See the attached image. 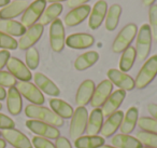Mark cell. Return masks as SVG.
Wrapping results in <instances>:
<instances>
[{
    "label": "cell",
    "mask_w": 157,
    "mask_h": 148,
    "mask_svg": "<svg viewBox=\"0 0 157 148\" xmlns=\"http://www.w3.org/2000/svg\"><path fill=\"white\" fill-rule=\"evenodd\" d=\"M50 106L52 108V110L56 113L57 116H59L63 119H69L73 116V108L72 106H70L67 102L59 98H52L50 100Z\"/></svg>",
    "instance_id": "29"
},
{
    "label": "cell",
    "mask_w": 157,
    "mask_h": 148,
    "mask_svg": "<svg viewBox=\"0 0 157 148\" xmlns=\"http://www.w3.org/2000/svg\"><path fill=\"white\" fill-rule=\"evenodd\" d=\"M50 44L54 52L59 53L63 50L66 44L65 27L61 20L57 18L51 23L50 27Z\"/></svg>",
    "instance_id": "7"
},
{
    "label": "cell",
    "mask_w": 157,
    "mask_h": 148,
    "mask_svg": "<svg viewBox=\"0 0 157 148\" xmlns=\"http://www.w3.org/2000/svg\"><path fill=\"white\" fill-rule=\"evenodd\" d=\"M148 18H150V28L151 34H152V39L157 42V5H153L150 7Z\"/></svg>",
    "instance_id": "37"
},
{
    "label": "cell",
    "mask_w": 157,
    "mask_h": 148,
    "mask_svg": "<svg viewBox=\"0 0 157 148\" xmlns=\"http://www.w3.org/2000/svg\"><path fill=\"white\" fill-rule=\"evenodd\" d=\"M155 1H156V0H142V2H143V5L145 6V7H151V6H153Z\"/></svg>",
    "instance_id": "47"
},
{
    "label": "cell",
    "mask_w": 157,
    "mask_h": 148,
    "mask_svg": "<svg viewBox=\"0 0 157 148\" xmlns=\"http://www.w3.org/2000/svg\"><path fill=\"white\" fill-rule=\"evenodd\" d=\"M45 8H46L45 0H35L33 3H30L22 15L21 23L23 24V26L25 28H29L33 25H35L37 23V21L40 20V18L43 14Z\"/></svg>",
    "instance_id": "6"
},
{
    "label": "cell",
    "mask_w": 157,
    "mask_h": 148,
    "mask_svg": "<svg viewBox=\"0 0 157 148\" xmlns=\"http://www.w3.org/2000/svg\"><path fill=\"white\" fill-rule=\"evenodd\" d=\"M16 83H17V81L13 75H11L9 72L0 70V87L12 88L15 87Z\"/></svg>",
    "instance_id": "39"
},
{
    "label": "cell",
    "mask_w": 157,
    "mask_h": 148,
    "mask_svg": "<svg viewBox=\"0 0 157 148\" xmlns=\"http://www.w3.org/2000/svg\"><path fill=\"white\" fill-rule=\"evenodd\" d=\"M0 135H1V132H0Z\"/></svg>",
    "instance_id": "54"
},
{
    "label": "cell",
    "mask_w": 157,
    "mask_h": 148,
    "mask_svg": "<svg viewBox=\"0 0 157 148\" xmlns=\"http://www.w3.org/2000/svg\"><path fill=\"white\" fill-rule=\"evenodd\" d=\"M26 66L29 69L33 70L39 66L40 62V56L39 52L36 48H29L28 50H26Z\"/></svg>",
    "instance_id": "36"
},
{
    "label": "cell",
    "mask_w": 157,
    "mask_h": 148,
    "mask_svg": "<svg viewBox=\"0 0 157 148\" xmlns=\"http://www.w3.org/2000/svg\"><path fill=\"white\" fill-rule=\"evenodd\" d=\"M88 120V111L85 107H78L75 111L73 113V116L71 117V122H70V137L73 141L81 137L83 133L86 131V125H87Z\"/></svg>",
    "instance_id": "5"
},
{
    "label": "cell",
    "mask_w": 157,
    "mask_h": 148,
    "mask_svg": "<svg viewBox=\"0 0 157 148\" xmlns=\"http://www.w3.org/2000/svg\"><path fill=\"white\" fill-rule=\"evenodd\" d=\"M10 3V0H0V8H5L6 6H8Z\"/></svg>",
    "instance_id": "48"
},
{
    "label": "cell",
    "mask_w": 157,
    "mask_h": 148,
    "mask_svg": "<svg viewBox=\"0 0 157 148\" xmlns=\"http://www.w3.org/2000/svg\"><path fill=\"white\" fill-rule=\"evenodd\" d=\"M95 88V82L90 79H86L81 83L75 95V103L78 107H84L90 102Z\"/></svg>",
    "instance_id": "19"
},
{
    "label": "cell",
    "mask_w": 157,
    "mask_h": 148,
    "mask_svg": "<svg viewBox=\"0 0 157 148\" xmlns=\"http://www.w3.org/2000/svg\"><path fill=\"white\" fill-rule=\"evenodd\" d=\"M55 148H72V147L70 142L66 137L59 136L58 138H56V142H55Z\"/></svg>",
    "instance_id": "43"
},
{
    "label": "cell",
    "mask_w": 157,
    "mask_h": 148,
    "mask_svg": "<svg viewBox=\"0 0 157 148\" xmlns=\"http://www.w3.org/2000/svg\"><path fill=\"white\" fill-rule=\"evenodd\" d=\"M1 109H2V104L0 103V110H1Z\"/></svg>",
    "instance_id": "52"
},
{
    "label": "cell",
    "mask_w": 157,
    "mask_h": 148,
    "mask_svg": "<svg viewBox=\"0 0 157 148\" xmlns=\"http://www.w3.org/2000/svg\"><path fill=\"white\" fill-rule=\"evenodd\" d=\"M33 80H35V83L38 89L41 92L48 94V95L56 97L60 94L59 88L48 77H46L42 72H36L35 76H33Z\"/></svg>",
    "instance_id": "21"
},
{
    "label": "cell",
    "mask_w": 157,
    "mask_h": 148,
    "mask_svg": "<svg viewBox=\"0 0 157 148\" xmlns=\"http://www.w3.org/2000/svg\"><path fill=\"white\" fill-rule=\"evenodd\" d=\"M147 111L150 113V115L154 118L155 120H157V104L151 103L147 105Z\"/></svg>",
    "instance_id": "45"
},
{
    "label": "cell",
    "mask_w": 157,
    "mask_h": 148,
    "mask_svg": "<svg viewBox=\"0 0 157 148\" xmlns=\"http://www.w3.org/2000/svg\"><path fill=\"white\" fill-rule=\"evenodd\" d=\"M137 59L136 54V49L133 47H128L126 50L123 52L120 60V70L123 72H127L132 68L135 61Z\"/></svg>",
    "instance_id": "33"
},
{
    "label": "cell",
    "mask_w": 157,
    "mask_h": 148,
    "mask_svg": "<svg viewBox=\"0 0 157 148\" xmlns=\"http://www.w3.org/2000/svg\"><path fill=\"white\" fill-rule=\"evenodd\" d=\"M108 12V3L105 0H98L94 5L93 9L90 10V20H88V26L93 31H96L101 26L102 22L105 21Z\"/></svg>",
    "instance_id": "13"
},
{
    "label": "cell",
    "mask_w": 157,
    "mask_h": 148,
    "mask_svg": "<svg viewBox=\"0 0 157 148\" xmlns=\"http://www.w3.org/2000/svg\"><path fill=\"white\" fill-rule=\"evenodd\" d=\"M123 118H124V113L122 110H117L114 113H112L111 116H109L108 119L103 122L102 128H101L100 133L102 134V136H112L120 129L123 121Z\"/></svg>",
    "instance_id": "22"
},
{
    "label": "cell",
    "mask_w": 157,
    "mask_h": 148,
    "mask_svg": "<svg viewBox=\"0 0 157 148\" xmlns=\"http://www.w3.org/2000/svg\"><path fill=\"white\" fill-rule=\"evenodd\" d=\"M108 78L111 81L113 84H115L116 87H118L121 90L124 91H131L136 88L135 80L132 79V77H130L129 75H127L126 72H123L115 68H111L108 70Z\"/></svg>",
    "instance_id": "11"
},
{
    "label": "cell",
    "mask_w": 157,
    "mask_h": 148,
    "mask_svg": "<svg viewBox=\"0 0 157 148\" xmlns=\"http://www.w3.org/2000/svg\"><path fill=\"white\" fill-rule=\"evenodd\" d=\"M98 52H96V51H88V52L83 53V54L76 57L75 62H74V68L76 70H78V72H83V70L88 69L93 65H95L98 62Z\"/></svg>",
    "instance_id": "27"
},
{
    "label": "cell",
    "mask_w": 157,
    "mask_h": 148,
    "mask_svg": "<svg viewBox=\"0 0 157 148\" xmlns=\"http://www.w3.org/2000/svg\"><path fill=\"white\" fill-rule=\"evenodd\" d=\"M31 142H33V145L35 146V148H55V145L52 142L41 136H33Z\"/></svg>",
    "instance_id": "40"
},
{
    "label": "cell",
    "mask_w": 157,
    "mask_h": 148,
    "mask_svg": "<svg viewBox=\"0 0 157 148\" xmlns=\"http://www.w3.org/2000/svg\"><path fill=\"white\" fill-rule=\"evenodd\" d=\"M90 7L87 5L81 6V7L74 8L71 11H69L65 16V24L69 27H73L81 24L82 22L86 20L90 14Z\"/></svg>",
    "instance_id": "20"
},
{
    "label": "cell",
    "mask_w": 157,
    "mask_h": 148,
    "mask_svg": "<svg viewBox=\"0 0 157 148\" xmlns=\"http://www.w3.org/2000/svg\"><path fill=\"white\" fill-rule=\"evenodd\" d=\"M112 90H113V83L109 79L102 80L98 84V87L95 88L94 94L90 100V105L94 108H99L100 106H102L105 101L108 100V97L111 95Z\"/></svg>",
    "instance_id": "12"
},
{
    "label": "cell",
    "mask_w": 157,
    "mask_h": 148,
    "mask_svg": "<svg viewBox=\"0 0 157 148\" xmlns=\"http://www.w3.org/2000/svg\"><path fill=\"white\" fill-rule=\"evenodd\" d=\"M45 1L46 2H51V3H59V2H61V1H65V0H45Z\"/></svg>",
    "instance_id": "50"
},
{
    "label": "cell",
    "mask_w": 157,
    "mask_h": 148,
    "mask_svg": "<svg viewBox=\"0 0 157 148\" xmlns=\"http://www.w3.org/2000/svg\"><path fill=\"white\" fill-rule=\"evenodd\" d=\"M0 31L11 36V37H22L26 31V28L21 22L14 20H0Z\"/></svg>",
    "instance_id": "25"
},
{
    "label": "cell",
    "mask_w": 157,
    "mask_h": 148,
    "mask_svg": "<svg viewBox=\"0 0 157 148\" xmlns=\"http://www.w3.org/2000/svg\"><path fill=\"white\" fill-rule=\"evenodd\" d=\"M14 126H15V122L11 118L0 113V129L7 130V129H14Z\"/></svg>",
    "instance_id": "41"
},
{
    "label": "cell",
    "mask_w": 157,
    "mask_h": 148,
    "mask_svg": "<svg viewBox=\"0 0 157 148\" xmlns=\"http://www.w3.org/2000/svg\"><path fill=\"white\" fill-rule=\"evenodd\" d=\"M7 97V91L3 87H0V101H3Z\"/></svg>",
    "instance_id": "46"
},
{
    "label": "cell",
    "mask_w": 157,
    "mask_h": 148,
    "mask_svg": "<svg viewBox=\"0 0 157 148\" xmlns=\"http://www.w3.org/2000/svg\"><path fill=\"white\" fill-rule=\"evenodd\" d=\"M0 48L3 50H15L18 48V42L13 37L0 31Z\"/></svg>",
    "instance_id": "38"
},
{
    "label": "cell",
    "mask_w": 157,
    "mask_h": 148,
    "mask_svg": "<svg viewBox=\"0 0 157 148\" xmlns=\"http://www.w3.org/2000/svg\"><path fill=\"white\" fill-rule=\"evenodd\" d=\"M151 47H152V34L148 24L141 26L137 34V41H136V54L137 60L140 62L145 61L150 55Z\"/></svg>",
    "instance_id": "2"
},
{
    "label": "cell",
    "mask_w": 157,
    "mask_h": 148,
    "mask_svg": "<svg viewBox=\"0 0 157 148\" xmlns=\"http://www.w3.org/2000/svg\"><path fill=\"white\" fill-rule=\"evenodd\" d=\"M99 148H115V147H114V146H109V145H102Z\"/></svg>",
    "instance_id": "51"
},
{
    "label": "cell",
    "mask_w": 157,
    "mask_h": 148,
    "mask_svg": "<svg viewBox=\"0 0 157 148\" xmlns=\"http://www.w3.org/2000/svg\"><path fill=\"white\" fill-rule=\"evenodd\" d=\"M94 43V37L92 35H90V34H72V35L68 36L66 38V46H68L71 49H76V50L90 48Z\"/></svg>",
    "instance_id": "17"
},
{
    "label": "cell",
    "mask_w": 157,
    "mask_h": 148,
    "mask_svg": "<svg viewBox=\"0 0 157 148\" xmlns=\"http://www.w3.org/2000/svg\"><path fill=\"white\" fill-rule=\"evenodd\" d=\"M88 1H90V0H68L67 7L71 8V9H74V8L86 5V2H88Z\"/></svg>",
    "instance_id": "44"
},
{
    "label": "cell",
    "mask_w": 157,
    "mask_h": 148,
    "mask_svg": "<svg viewBox=\"0 0 157 148\" xmlns=\"http://www.w3.org/2000/svg\"><path fill=\"white\" fill-rule=\"evenodd\" d=\"M125 97H126V91L124 90H116L115 92H112L111 95L108 97V100L105 102V104L101 107V111H102L103 117H109L112 113L117 111L122 103L124 102Z\"/></svg>",
    "instance_id": "16"
},
{
    "label": "cell",
    "mask_w": 157,
    "mask_h": 148,
    "mask_svg": "<svg viewBox=\"0 0 157 148\" xmlns=\"http://www.w3.org/2000/svg\"><path fill=\"white\" fill-rule=\"evenodd\" d=\"M137 124L144 132L156 133L157 134V120H155L154 118L141 117L138 119Z\"/></svg>",
    "instance_id": "35"
},
{
    "label": "cell",
    "mask_w": 157,
    "mask_h": 148,
    "mask_svg": "<svg viewBox=\"0 0 157 148\" xmlns=\"http://www.w3.org/2000/svg\"><path fill=\"white\" fill-rule=\"evenodd\" d=\"M141 148H152V147H141Z\"/></svg>",
    "instance_id": "53"
},
{
    "label": "cell",
    "mask_w": 157,
    "mask_h": 148,
    "mask_svg": "<svg viewBox=\"0 0 157 148\" xmlns=\"http://www.w3.org/2000/svg\"><path fill=\"white\" fill-rule=\"evenodd\" d=\"M44 31V26L40 23H36L28 29H26L25 34L18 40V48L21 50H28L33 48L36 43L40 40L42 34Z\"/></svg>",
    "instance_id": "10"
},
{
    "label": "cell",
    "mask_w": 157,
    "mask_h": 148,
    "mask_svg": "<svg viewBox=\"0 0 157 148\" xmlns=\"http://www.w3.org/2000/svg\"><path fill=\"white\" fill-rule=\"evenodd\" d=\"M102 145H105V138L98 135H86L74 141L76 148H99Z\"/></svg>",
    "instance_id": "30"
},
{
    "label": "cell",
    "mask_w": 157,
    "mask_h": 148,
    "mask_svg": "<svg viewBox=\"0 0 157 148\" xmlns=\"http://www.w3.org/2000/svg\"><path fill=\"white\" fill-rule=\"evenodd\" d=\"M0 20H1V18H0Z\"/></svg>",
    "instance_id": "55"
},
{
    "label": "cell",
    "mask_w": 157,
    "mask_h": 148,
    "mask_svg": "<svg viewBox=\"0 0 157 148\" xmlns=\"http://www.w3.org/2000/svg\"><path fill=\"white\" fill-rule=\"evenodd\" d=\"M6 142L11 144L15 148H33V144L29 138L22 133L21 131L15 129H7L1 132Z\"/></svg>",
    "instance_id": "14"
},
{
    "label": "cell",
    "mask_w": 157,
    "mask_h": 148,
    "mask_svg": "<svg viewBox=\"0 0 157 148\" xmlns=\"http://www.w3.org/2000/svg\"><path fill=\"white\" fill-rule=\"evenodd\" d=\"M26 126L33 133L37 134L38 136L44 137V138H50V139H56L59 137V130L55 126L48 124L45 122L38 121V120H27Z\"/></svg>",
    "instance_id": "9"
},
{
    "label": "cell",
    "mask_w": 157,
    "mask_h": 148,
    "mask_svg": "<svg viewBox=\"0 0 157 148\" xmlns=\"http://www.w3.org/2000/svg\"><path fill=\"white\" fill-rule=\"evenodd\" d=\"M103 124V115L100 108H94L87 120L86 131L88 135H98Z\"/></svg>",
    "instance_id": "24"
},
{
    "label": "cell",
    "mask_w": 157,
    "mask_h": 148,
    "mask_svg": "<svg viewBox=\"0 0 157 148\" xmlns=\"http://www.w3.org/2000/svg\"><path fill=\"white\" fill-rule=\"evenodd\" d=\"M6 145H7V142L5 139L0 138V148H6Z\"/></svg>",
    "instance_id": "49"
},
{
    "label": "cell",
    "mask_w": 157,
    "mask_h": 148,
    "mask_svg": "<svg viewBox=\"0 0 157 148\" xmlns=\"http://www.w3.org/2000/svg\"><path fill=\"white\" fill-rule=\"evenodd\" d=\"M112 145L115 148H141L142 144L136 137L128 134H116L111 139Z\"/></svg>",
    "instance_id": "28"
},
{
    "label": "cell",
    "mask_w": 157,
    "mask_h": 148,
    "mask_svg": "<svg viewBox=\"0 0 157 148\" xmlns=\"http://www.w3.org/2000/svg\"><path fill=\"white\" fill-rule=\"evenodd\" d=\"M15 88L21 93V95L24 96L27 101L35 105H43L45 102L44 95L42 92L37 88V85L31 83L30 81H20L16 83Z\"/></svg>",
    "instance_id": "8"
},
{
    "label": "cell",
    "mask_w": 157,
    "mask_h": 148,
    "mask_svg": "<svg viewBox=\"0 0 157 148\" xmlns=\"http://www.w3.org/2000/svg\"><path fill=\"white\" fill-rule=\"evenodd\" d=\"M136 138L145 147L157 148V134L156 133H150L140 131L136 135Z\"/></svg>",
    "instance_id": "34"
},
{
    "label": "cell",
    "mask_w": 157,
    "mask_h": 148,
    "mask_svg": "<svg viewBox=\"0 0 157 148\" xmlns=\"http://www.w3.org/2000/svg\"><path fill=\"white\" fill-rule=\"evenodd\" d=\"M7 106L8 110L11 115L17 116L21 113L23 109V101L22 95L17 91L15 87L9 88V91L7 94Z\"/></svg>",
    "instance_id": "23"
},
{
    "label": "cell",
    "mask_w": 157,
    "mask_h": 148,
    "mask_svg": "<svg viewBox=\"0 0 157 148\" xmlns=\"http://www.w3.org/2000/svg\"><path fill=\"white\" fill-rule=\"evenodd\" d=\"M11 57L9 50H1L0 51V70H2L5 66H7V63L9 59Z\"/></svg>",
    "instance_id": "42"
},
{
    "label": "cell",
    "mask_w": 157,
    "mask_h": 148,
    "mask_svg": "<svg viewBox=\"0 0 157 148\" xmlns=\"http://www.w3.org/2000/svg\"><path fill=\"white\" fill-rule=\"evenodd\" d=\"M63 12V6L60 3H52L51 6H48V8H45L43 14L41 15L39 20V23L41 25H48L53 23L55 20L58 18V16Z\"/></svg>",
    "instance_id": "31"
},
{
    "label": "cell",
    "mask_w": 157,
    "mask_h": 148,
    "mask_svg": "<svg viewBox=\"0 0 157 148\" xmlns=\"http://www.w3.org/2000/svg\"><path fill=\"white\" fill-rule=\"evenodd\" d=\"M28 6L29 3L27 0H14L1 9L0 18H1V20H12V18L24 13L25 10L28 8Z\"/></svg>",
    "instance_id": "18"
},
{
    "label": "cell",
    "mask_w": 157,
    "mask_h": 148,
    "mask_svg": "<svg viewBox=\"0 0 157 148\" xmlns=\"http://www.w3.org/2000/svg\"><path fill=\"white\" fill-rule=\"evenodd\" d=\"M121 14H122V7L120 5H113L109 8L107 16H105V29L107 31H115L120 22Z\"/></svg>",
    "instance_id": "32"
},
{
    "label": "cell",
    "mask_w": 157,
    "mask_h": 148,
    "mask_svg": "<svg viewBox=\"0 0 157 148\" xmlns=\"http://www.w3.org/2000/svg\"><path fill=\"white\" fill-rule=\"evenodd\" d=\"M138 119H139V111L137 107H130L125 113V117L123 118L122 124L120 126V130L122 134H129L135 130L137 125Z\"/></svg>",
    "instance_id": "26"
},
{
    "label": "cell",
    "mask_w": 157,
    "mask_h": 148,
    "mask_svg": "<svg viewBox=\"0 0 157 148\" xmlns=\"http://www.w3.org/2000/svg\"><path fill=\"white\" fill-rule=\"evenodd\" d=\"M138 34V27L133 23H129L125 27H123L122 31L116 36L115 40L112 44V51L114 53H123L128 47Z\"/></svg>",
    "instance_id": "4"
},
{
    "label": "cell",
    "mask_w": 157,
    "mask_h": 148,
    "mask_svg": "<svg viewBox=\"0 0 157 148\" xmlns=\"http://www.w3.org/2000/svg\"><path fill=\"white\" fill-rule=\"evenodd\" d=\"M8 72L21 81H30L33 78L31 72L17 57H10L7 63Z\"/></svg>",
    "instance_id": "15"
},
{
    "label": "cell",
    "mask_w": 157,
    "mask_h": 148,
    "mask_svg": "<svg viewBox=\"0 0 157 148\" xmlns=\"http://www.w3.org/2000/svg\"><path fill=\"white\" fill-rule=\"evenodd\" d=\"M157 76V55L151 56L144 63L135 80L136 88L139 90L146 88Z\"/></svg>",
    "instance_id": "3"
},
{
    "label": "cell",
    "mask_w": 157,
    "mask_h": 148,
    "mask_svg": "<svg viewBox=\"0 0 157 148\" xmlns=\"http://www.w3.org/2000/svg\"><path fill=\"white\" fill-rule=\"evenodd\" d=\"M25 115L28 118H31L33 120H38V121L45 122L48 124L55 126V128H59V126L63 125V119L57 116L51 109L46 108L41 105H35V104H29L25 108Z\"/></svg>",
    "instance_id": "1"
}]
</instances>
